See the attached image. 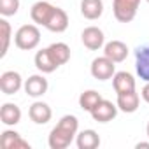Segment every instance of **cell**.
<instances>
[{"mask_svg": "<svg viewBox=\"0 0 149 149\" xmlns=\"http://www.w3.org/2000/svg\"><path fill=\"white\" fill-rule=\"evenodd\" d=\"M79 130V121L74 114H67L63 116L58 125L49 132L47 137V144L51 149H67L77 137Z\"/></svg>", "mask_w": 149, "mask_h": 149, "instance_id": "6da1fadb", "label": "cell"}, {"mask_svg": "<svg viewBox=\"0 0 149 149\" xmlns=\"http://www.w3.org/2000/svg\"><path fill=\"white\" fill-rule=\"evenodd\" d=\"M14 44L21 51H32L40 44V30L37 25H23L14 33Z\"/></svg>", "mask_w": 149, "mask_h": 149, "instance_id": "7a4b0ae2", "label": "cell"}, {"mask_svg": "<svg viewBox=\"0 0 149 149\" xmlns=\"http://www.w3.org/2000/svg\"><path fill=\"white\" fill-rule=\"evenodd\" d=\"M140 0H112V13L119 23H130L135 19Z\"/></svg>", "mask_w": 149, "mask_h": 149, "instance_id": "3957f363", "label": "cell"}, {"mask_svg": "<svg viewBox=\"0 0 149 149\" xmlns=\"http://www.w3.org/2000/svg\"><path fill=\"white\" fill-rule=\"evenodd\" d=\"M90 72H91V76L95 79H98V81H109L116 74V63L104 54V56H98V58H95L91 61Z\"/></svg>", "mask_w": 149, "mask_h": 149, "instance_id": "277c9868", "label": "cell"}, {"mask_svg": "<svg viewBox=\"0 0 149 149\" xmlns=\"http://www.w3.org/2000/svg\"><path fill=\"white\" fill-rule=\"evenodd\" d=\"M23 86L25 83L21 79V74L16 70H6L0 76V90L4 95H16Z\"/></svg>", "mask_w": 149, "mask_h": 149, "instance_id": "5b68a950", "label": "cell"}, {"mask_svg": "<svg viewBox=\"0 0 149 149\" xmlns=\"http://www.w3.org/2000/svg\"><path fill=\"white\" fill-rule=\"evenodd\" d=\"M118 111H119L118 109V104H112L111 100L102 98L90 114H91V118L97 123H109V121H112L118 116Z\"/></svg>", "mask_w": 149, "mask_h": 149, "instance_id": "8992f818", "label": "cell"}, {"mask_svg": "<svg viewBox=\"0 0 149 149\" xmlns=\"http://www.w3.org/2000/svg\"><path fill=\"white\" fill-rule=\"evenodd\" d=\"M81 40H83L84 47H88L90 51H98L105 46V35L98 26L84 28L83 33H81Z\"/></svg>", "mask_w": 149, "mask_h": 149, "instance_id": "52a82bcc", "label": "cell"}, {"mask_svg": "<svg viewBox=\"0 0 149 149\" xmlns=\"http://www.w3.org/2000/svg\"><path fill=\"white\" fill-rule=\"evenodd\" d=\"M25 93L28 95V97H32V98H39V97H42L46 91H47V88H49V84H47V79L44 77V76H40V74H35V76H30L26 81H25Z\"/></svg>", "mask_w": 149, "mask_h": 149, "instance_id": "ba28073f", "label": "cell"}, {"mask_svg": "<svg viewBox=\"0 0 149 149\" xmlns=\"http://www.w3.org/2000/svg\"><path fill=\"white\" fill-rule=\"evenodd\" d=\"M53 11H54V6H53V4L46 2V0H40V2H35V4L32 6V9H30V18H32V21H33L35 25L46 26V23H47L49 16L53 14Z\"/></svg>", "mask_w": 149, "mask_h": 149, "instance_id": "9c48e42d", "label": "cell"}, {"mask_svg": "<svg viewBox=\"0 0 149 149\" xmlns=\"http://www.w3.org/2000/svg\"><path fill=\"white\" fill-rule=\"evenodd\" d=\"M135 70L144 83L149 81V44L135 51Z\"/></svg>", "mask_w": 149, "mask_h": 149, "instance_id": "30bf717a", "label": "cell"}, {"mask_svg": "<svg viewBox=\"0 0 149 149\" xmlns=\"http://www.w3.org/2000/svg\"><path fill=\"white\" fill-rule=\"evenodd\" d=\"M46 28L53 33H63L68 28V14L61 9V7H54L53 14L49 16Z\"/></svg>", "mask_w": 149, "mask_h": 149, "instance_id": "8fae6325", "label": "cell"}, {"mask_svg": "<svg viewBox=\"0 0 149 149\" xmlns=\"http://www.w3.org/2000/svg\"><path fill=\"white\" fill-rule=\"evenodd\" d=\"M28 116L35 125H46L53 118V111L46 102H33L28 109Z\"/></svg>", "mask_w": 149, "mask_h": 149, "instance_id": "7c38bea8", "label": "cell"}, {"mask_svg": "<svg viewBox=\"0 0 149 149\" xmlns=\"http://www.w3.org/2000/svg\"><path fill=\"white\" fill-rule=\"evenodd\" d=\"M0 146L4 149H30V144L14 130H4L0 135Z\"/></svg>", "mask_w": 149, "mask_h": 149, "instance_id": "4fadbf2b", "label": "cell"}, {"mask_svg": "<svg viewBox=\"0 0 149 149\" xmlns=\"http://www.w3.org/2000/svg\"><path fill=\"white\" fill-rule=\"evenodd\" d=\"M118 109L121 112H126V114H132L139 109V104H140V97L135 90L132 91H125V93H118Z\"/></svg>", "mask_w": 149, "mask_h": 149, "instance_id": "5bb4252c", "label": "cell"}, {"mask_svg": "<svg viewBox=\"0 0 149 149\" xmlns=\"http://www.w3.org/2000/svg\"><path fill=\"white\" fill-rule=\"evenodd\" d=\"M104 54L114 63H121L128 56V46L121 40H111L104 46Z\"/></svg>", "mask_w": 149, "mask_h": 149, "instance_id": "9a60e30c", "label": "cell"}, {"mask_svg": "<svg viewBox=\"0 0 149 149\" xmlns=\"http://www.w3.org/2000/svg\"><path fill=\"white\" fill-rule=\"evenodd\" d=\"M33 61H35L37 70H39V72H42V74H51V72H54V70L60 67V65L53 60V56H51V53H49V49H47V47H44V49L37 51V53H35Z\"/></svg>", "mask_w": 149, "mask_h": 149, "instance_id": "2e32d148", "label": "cell"}, {"mask_svg": "<svg viewBox=\"0 0 149 149\" xmlns=\"http://www.w3.org/2000/svg\"><path fill=\"white\" fill-rule=\"evenodd\" d=\"M0 121H2L6 126H16L21 121V109L16 104L6 102L2 107H0Z\"/></svg>", "mask_w": 149, "mask_h": 149, "instance_id": "e0dca14e", "label": "cell"}, {"mask_svg": "<svg viewBox=\"0 0 149 149\" xmlns=\"http://www.w3.org/2000/svg\"><path fill=\"white\" fill-rule=\"evenodd\" d=\"M112 86L116 93H125V91H132L135 90V77L130 72H116L112 76Z\"/></svg>", "mask_w": 149, "mask_h": 149, "instance_id": "ac0fdd59", "label": "cell"}, {"mask_svg": "<svg viewBox=\"0 0 149 149\" xmlns=\"http://www.w3.org/2000/svg\"><path fill=\"white\" fill-rule=\"evenodd\" d=\"M76 146L79 149H97L100 146V137L95 130L88 128V130H83L77 133L76 137Z\"/></svg>", "mask_w": 149, "mask_h": 149, "instance_id": "d6986e66", "label": "cell"}, {"mask_svg": "<svg viewBox=\"0 0 149 149\" xmlns=\"http://www.w3.org/2000/svg\"><path fill=\"white\" fill-rule=\"evenodd\" d=\"M81 14L90 21L98 19L104 14V2L102 0H81Z\"/></svg>", "mask_w": 149, "mask_h": 149, "instance_id": "ffe728a7", "label": "cell"}, {"mask_svg": "<svg viewBox=\"0 0 149 149\" xmlns=\"http://www.w3.org/2000/svg\"><path fill=\"white\" fill-rule=\"evenodd\" d=\"M47 49H49L53 60H54L60 67L65 65V63L70 60V47H68L65 42H53Z\"/></svg>", "mask_w": 149, "mask_h": 149, "instance_id": "44dd1931", "label": "cell"}, {"mask_svg": "<svg viewBox=\"0 0 149 149\" xmlns=\"http://www.w3.org/2000/svg\"><path fill=\"white\" fill-rule=\"evenodd\" d=\"M102 100V95L98 93V91H95V90H86V91H83L81 93V97H79V107L83 109V111H86V112H91L95 107H97V104Z\"/></svg>", "mask_w": 149, "mask_h": 149, "instance_id": "7402d4cb", "label": "cell"}, {"mask_svg": "<svg viewBox=\"0 0 149 149\" xmlns=\"http://www.w3.org/2000/svg\"><path fill=\"white\" fill-rule=\"evenodd\" d=\"M0 35H2V51H0V56L4 58L9 51V44H11V37H13V28L6 18L0 19Z\"/></svg>", "mask_w": 149, "mask_h": 149, "instance_id": "603a6c76", "label": "cell"}, {"mask_svg": "<svg viewBox=\"0 0 149 149\" xmlns=\"http://www.w3.org/2000/svg\"><path fill=\"white\" fill-rule=\"evenodd\" d=\"M19 11V0H0V14L11 18Z\"/></svg>", "mask_w": 149, "mask_h": 149, "instance_id": "cb8c5ba5", "label": "cell"}, {"mask_svg": "<svg viewBox=\"0 0 149 149\" xmlns=\"http://www.w3.org/2000/svg\"><path fill=\"white\" fill-rule=\"evenodd\" d=\"M140 95H142V100L149 104V81H147V83L144 84V88H142V91H140Z\"/></svg>", "mask_w": 149, "mask_h": 149, "instance_id": "d4e9b609", "label": "cell"}, {"mask_svg": "<svg viewBox=\"0 0 149 149\" xmlns=\"http://www.w3.org/2000/svg\"><path fill=\"white\" fill-rule=\"evenodd\" d=\"M135 149H149V142H137Z\"/></svg>", "mask_w": 149, "mask_h": 149, "instance_id": "484cf974", "label": "cell"}, {"mask_svg": "<svg viewBox=\"0 0 149 149\" xmlns=\"http://www.w3.org/2000/svg\"><path fill=\"white\" fill-rule=\"evenodd\" d=\"M146 133H147V137H149V123H147V126H146Z\"/></svg>", "mask_w": 149, "mask_h": 149, "instance_id": "4316f807", "label": "cell"}, {"mask_svg": "<svg viewBox=\"0 0 149 149\" xmlns=\"http://www.w3.org/2000/svg\"><path fill=\"white\" fill-rule=\"evenodd\" d=\"M146 2H147V4H149V0H146Z\"/></svg>", "mask_w": 149, "mask_h": 149, "instance_id": "83f0119b", "label": "cell"}]
</instances>
